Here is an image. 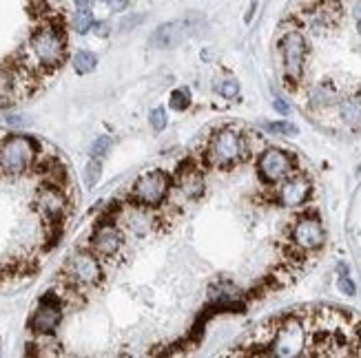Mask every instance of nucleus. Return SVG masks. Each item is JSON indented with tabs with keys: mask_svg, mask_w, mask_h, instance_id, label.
Here are the masks:
<instances>
[{
	"mask_svg": "<svg viewBox=\"0 0 361 358\" xmlns=\"http://www.w3.org/2000/svg\"><path fill=\"white\" fill-rule=\"evenodd\" d=\"M96 65H98V58H96V53H91V51H78L73 56V69H75V73H80V75L91 73L93 69H96Z\"/></svg>",
	"mask_w": 361,
	"mask_h": 358,
	"instance_id": "22",
	"label": "nucleus"
},
{
	"mask_svg": "<svg viewBox=\"0 0 361 358\" xmlns=\"http://www.w3.org/2000/svg\"><path fill=\"white\" fill-rule=\"evenodd\" d=\"M100 175H102V164H100V160L91 158V162L85 166V173H82V179H85L87 188H93V186L100 181Z\"/></svg>",
	"mask_w": 361,
	"mask_h": 358,
	"instance_id": "23",
	"label": "nucleus"
},
{
	"mask_svg": "<svg viewBox=\"0 0 361 358\" xmlns=\"http://www.w3.org/2000/svg\"><path fill=\"white\" fill-rule=\"evenodd\" d=\"M111 146H114V139L109 137V135H100L96 142L91 144V158H96V160H102L104 155L111 151Z\"/></svg>",
	"mask_w": 361,
	"mask_h": 358,
	"instance_id": "25",
	"label": "nucleus"
},
{
	"mask_svg": "<svg viewBox=\"0 0 361 358\" xmlns=\"http://www.w3.org/2000/svg\"><path fill=\"white\" fill-rule=\"evenodd\" d=\"M169 102H171V108H173V111H186L188 104H191V98H188L186 91L178 89V91L171 93V100Z\"/></svg>",
	"mask_w": 361,
	"mask_h": 358,
	"instance_id": "26",
	"label": "nucleus"
},
{
	"mask_svg": "<svg viewBox=\"0 0 361 358\" xmlns=\"http://www.w3.org/2000/svg\"><path fill=\"white\" fill-rule=\"evenodd\" d=\"M337 100V91H335V87L331 84V82H322V84H317L315 89H312V93H310V104L312 106H328V104H333Z\"/></svg>",
	"mask_w": 361,
	"mask_h": 358,
	"instance_id": "19",
	"label": "nucleus"
},
{
	"mask_svg": "<svg viewBox=\"0 0 361 358\" xmlns=\"http://www.w3.org/2000/svg\"><path fill=\"white\" fill-rule=\"evenodd\" d=\"M91 3L93 0H78L75 3V13L71 18V27L78 31V34H89V31L93 29V25H96L93 13H91Z\"/></svg>",
	"mask_w": 361,
	"mask_h": 358,
	"instance_id": "17",
	"label": "nucleus"
},
{
	"mask_svg": "<svg viewBox=\"0 0 361 358\" xmlns=\"http://www.w3.org/2000/svg\"><path fill=\"white\" fill-rule=\"evenodd\" d=\"M215 91H217V96H222L224 100H238L242 93L240 82L235 80V77H222V80H217Z\"/></svg>",
	"mask_w": 361,
	"mask_h": 358,
	"instance_id": "21",
	"label": "nucleus"
},
{
	"mask_svg": "<svg viewBox=\"0 0 361 358\" xmlns=\"http://www.w3.org/2000/svg\"><path fill=\"white\" fill-rule=\"evenodd\" d=\"M273 106H275V111L281 113V115H288V111H290V106H288L284 100H281V98H277V100L273 102Z\"/></svg>",
	"mask_w": 361,
	"mask_h": 358,
	"instance_id": "31",
	"label": "nucleus"
},
{
	"mask_svg": "<svg viewBox=\"0 0 361 358\" xmlns=\"http://www.w3.org/2000/svg\"><path fill=\"white\" fill-rule=\"evenodd\" d=\"M89 241H91V252H96L102 259H114L120 252L124 237H122V230L116 224L106 222V224L96 226Z\"/></svg>",
	"mask_w": 361,
	"mask_h": 358,
	"instance_id": "13",
	"label": "nucleus"
},
{
	"mask_svg": "<svg viewBox=\"0 0 361 358\" xmlns=\"http://www.w3.org/2000/svg\"><path fill=\"white\" fill-rule=\"evenodd\" d=\"M339 115L348 127H359L361 124V93L348 96L339 102Z\"/></svg>",
	"mask_w": 361,
	"mask_h": 358,
	"instance_id": "18",
	"label": "nucleus"
},
{
	"mask_svg": "<svg viewBox=\"0 0 361 358\" xmlns=\"http://www.w3.org/2000/svg\"><path fill=\"white\" fill-rule=\"evenodd\" d=\"M104 3L109 5L111 11H124L129 7V0H104Z\"/></svg>",
	"mask_w": 361,
	"mask_h": 358,
	"instance_id": "29",
	"label": "nucleus"
},
{
	"mask_svg": "<svg viewBox=\"0 0 361 358\" xmlns=\"http://www.w3.org/2000/svg\"><path fill=\"white\" fill-rule=\"evenodd\" d=\"M65 274L69 279V283L73 286H96L102 279V268L96 252H85L78 250L69 257Z\"/></svg>",
	"mask_w": 361,
	"mask_h": 358,
	"instance_id": "8",
	"label": "nucleus"
},
{
	"mask_svg": "<svg viewBox=\"0 0 361 358\" xmlns=\"http://www.w3.org/2000/svg\"><path fill=\"white\" fill-rule=\"evenodd\" d=\"M257 173L266 184H279L295 173V158L281 148H266L257 158Z\"/></svg>",
	"mask_w": 361,
	"mask_h": 358,
	"instance_id": "7",
	"label": "nucleus"
},
{
	"mask_svg": "<svg viewBox=\"0 0 361 358\" xmlns=\"http://www.w3.org/2000/svg\"><path fill=\"white\" fill-rule=\"evenodd\" d=\"M29 53L40 69H56L67 53L65 31L58 25H42L29 38Z\"/></svg>",
	"mask_w": 361,
	"mask_h": 358,
	"instance_id": "2",
	"label": "nucleus"
},
{
	"mask_svg": "<svg viewBox=\"0 0 361 358\" xmlns=\"http://www.w3.org/2000/svg\"><path fill=\"white\" fill-rule=\"evenodd\" d=\"M246 137L233 127L217 129L207 142L204 151V162L213 168H233L246 158Z\"/></svg>",
	"mask_w": 361,
	"mask_h": 358,
	"instance_id": "1",
	"label": "nucleus"
},
{
	"mask_svg": "<svg viewBox=\"0 0 361 358\" xmlns=\"http://www.w3.org/2000/svg\"><path fill=\"white\" fill-rule=\"evenodd\" d=\"M264 129L269 131L271 135H284V137H290V135H297V127L293 122H269L264 124Z\"/></svg>",
	"mask_w": 361,
	"mask_h": 358,
	"instance_id": "24",
	"label": "nucleus"
},
{
	"mask_svg": "<svg viewBox=\"0 0 361 358\" xmlns=\"http://www.w3.org/2000/svg\"><path fill=\"white\" fill-rule=\"evenodd\" d=\"M353 18H355V23H361V0H357L353 7Z\"/></svg>",
	"mask_w": 361,
	"mask_h": 358,
	"instance_id": "33",
	"label": "nucleus"
},
{
	"mask_svg": "<svg viewBox=\"0 0 361 358\" xmlns=\"http://www.w3.org/2000/svg\"><path fill=\"white\" fill-rule=\"evenodd\" d=\"M122 224L124 228H127L129 232H133V235L137 237H145L147 232L151 230L153 226V219H151V215H149V208H142V206H129L127 210L122 212Z\"/></svg>",
	"mask_w": 361,
	"mask_h": 358,
	"instance_id": "16",
	"label": "nucleus"
},
{
	"mask_svg": "<svg viewBox=\"0 0 361 358\" xmlns=\"http://www.w3.org/2000/svg\"><path fill=\"white\" fill-rule=\"evenodd\" d=\"M166 111H164V108H153V111H151V115H149V124H151V129L153 131H164L166 129Z\"/></svg>",
	"mask_w": 361,
	"mask_h": 358,
	"instance_id": "27",
	"label": "nucleus"
},
{
	"mask_svg": "<svg viewBox=\"0 0 361 358\" xmlns=\"http://www.w3.org/2000/svg\"><path fill=\"white\" fill-rule=\"evenodd\" d=\"M176 181H178L180 193H182L186 199H197V197L204 193V188H207V184H204L202 170L195 168V166H191V164H188V166H182V168L178 170Z\"/></svg>",
	"mask_w": 361,
	"mask_h": 358,
	"instance_id": "15",
	"label": "nucleus"
},
{
	"mask_svg": "<svg viewBox=\"0 0 361 358\" xmlns=\"http://www.w3.org/2000/svg\"><path fill=\"white\" fill-rule=\"evenodd\" d=\"M36 206L42 212L44 219L58 224L67 212V197H65V191L60 188V184L40 186V191L36 195Z\"/></svg>",
	"mask_w": 361,
	"mask_h": 358,
	"instance_id": "12",
	"label": "nucleus"
},
{
	"mask_svg": "<svg viewBox=\"0 0 361 358\" xmlns=\"http://www.w3.org/2000/svg\"><path fill=\"white\" fill-rule=\"evenodd\" d=\"M60 321H62V303L54 294H47L40 301V305L34 309V314H31L29 328L38 336H51L58 330Z\"/></svg>",
	"mask_w": 361,
	"mask_h": 358,
	"instance_id": "9",
	"label": "nucleus"
},
{
	"mask_svg": "<svg viewBox=\"0 0 361 358\" xmlns=\"http://www.w3.org/2000/svg\"><path fill=\"white\" fill-rule=\"evenodd\" d=\"M36 142L27 135H11L0 142V173L18 177L36 160Z\"/></svg>",
	"mask_w": 361,
	"mask_h": 358,
	"instance_id": "3",
	"label": "nucleus"
},
{
	"mask_svg": "<svg viewBox=\"0 0 361 358\" xmlns=\"http://www.w3.org/2000/svg\"><path fill=\"white\" fill-rule=\"evenodd\" d=\"M357 31H359V36H361V23H357Z\"/></svg>",
	"mask_w": 361,
	"mask_h": 358,
	"instance_id": "34",
	"label": "nucleus"
},
{
	"mask_svg": "<svg viewBox=\"0 0 361 358\" xmlns=\"http://www.w3.org/2000/svg\"><path fill=\"white\" fill-rule=\"evenodd\" d=\"M195 18H184V20H173V23H164L153 31L151 44L158 46V49H171V46L182 44L188 36L195 34Z\"/></svg>",
	"mask_w": 361,
	"mask_h": 358,
	"instance_id": "11",
	"label": "nucleus"
},
{
	"mask_svg": "<svg viewBox=\"0 0 361 358\" xmlns=\"http://www.w3.org/2000/svg\"><path fill=\"white\" fill-rule=\"evenodd\" d=\"M140 20H142V15H131V18H127V20H122L120 29H122V31H129L131 27L140 25Z\"/></svg>",
	"mask_w": 361,
	"mask_h": 358,
	"instance_id": "30",
	"label": "nucleus"
},
{
	"mask_svg": "<svg viewBox=\"0 0 361 358\" xmlns=\"http://www.w3.org/2000/svg\"><path fill=\"white\" fill-rule=\"evenodd\" d=\"M304 18H306V25L310 29L326 31V29H331V27L337 25V20H339V5H335V3H317V5H312L304 13Z\"/></svg>",
	"mask_w": 361,
	"mask_h": 358,
	"instance_id": "14",
	"label": "nucleus"
},
{
	"mask_svg": "<svg viewBox=\"0 0 361 358\" xmlns=\"http://www.w3.org/2000/svg\"><path fill=\"white\" fill-rule=\"evenodd\" d=\"M279 56H281V67H284V75L288 82H300L304 75V62L308 53V42L300 29H288L281 34L279 42Z\"/></svg>",
	"mask_w": 361,
	"mask_h": 358,
	"instance_id": "5",
	"label": "nucleus"
},
{
	"mask_svg": "<svg viewBox=\"0 0 361 358\" xmlns=\"http://www.w3.org/2000/svg\"><path fill=\"white\" fill-rule=\"evenodd\" d=\"M359 170H361V164H359Z\"/></svg>",
	"mask_w": 361,
	"mask_h": 358,
	"instance_id": "35",
	"label": "nucleus"
},
{
	"mask_svg": "<svg viewBox=\"0 0 361 358\" xmlns=\"http://www.w3.org/2000/svg\"><path fill=\"white\" fill-rule=\"evenodd\" d=\"M171 193V177L164 170H147L133 181L131 201L142 208H160L169 199Z\"/></svg>",
	"mask_w": 361,
	"mask_h": 358,
	"instance_id": "4",
	"label": "nucleus"
},
{
	"mask_svg": "<svg viewBox=\"0 0 361 358\" xmlns=\"http://www.w3.org/2000/svg\"><path fill=\"white\" fill-rule=\"evenodd\" d=\"M312 193V184L306 175L293 173L290 177H286L284 181L277 184V204L284 208H300L310 199Z\"/></svg>",
	"mask_w": 361,
	"mask_h": 358,
	"instance_id": "10",
	"label": "nucleus"
},
{
	"mask_svg": "<svg viewBox=\"0 0 361 358\" xmlns=\"http://www.w3.org/2000/svg\"><path fill=\"white\" fill-rule=\"evenodd\" d=\"M93 27H96V34H98V36H106V34H109V25H106V23H96Z\"/></svg>",
	"mask_w": 361,
	"mask_h": 358,
	"instance_id": "32",
	"label": "nucleus"
},
{
	"mask_svg": "<svg viewBox=\"0 0 361 358\" xmlns=\"http://www.w3.org/2000/svg\"><path fill=\"white\" fill-rule=\"evenodd\" d=\"M18 77H16L11 71L0 69V104L9 102L16 96V89H18Z\"/></svg>",
	"mask_w": 361,
	"mask_h": 358,
	"instance_id": "20",
	"label": "nucleus"
},
{
	"mask_svg": "<svg viewBox=\"0 0 361 358\" xmlns=\"http://www.w3.org/2000/svg\"><path fill=\"white\" fill-rule=\"evenodd\" d=\"M326 241V230L319 217L304 215L290 228V243L300 252H315Z\"/></svg>",
	"mask_w": 361,
	"mask_h": 358,
	"instance_id": "6",
	"label": "nucleus"
},
{
	"mask_svg": "<svg viewBox=\"0 0 361 358\" xmlns=\"http://www.w3.org/2000/svg\"><path fill=\"white\" fill-rule=\"evenodd\" d=\"M337 288H339L341 294H346V297H355V292H357V288H355V283H353V279H350L348 274H341V276L337 279Z\"/></svg>",
	"mask_w": 361,
	"mask_h": 358,
	"instance_id": "28",
	"label": "nucleus"
}]
</instances>
